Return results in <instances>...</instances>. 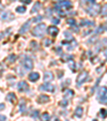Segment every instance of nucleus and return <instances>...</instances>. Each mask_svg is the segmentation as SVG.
Segmentation results:
<instances>
[{
	"label": "nucleus",
	"mask_w": 107,
	"mask_h": 121,
	"mask_svg": "<svg viewBox=\"0 0 107 121\" xmlns=\"http://www.w3.org/2000/svg\"><path fill=\"white\" fill-rule=\"evenodd\" d=\"M55 8L57 9L56 10L57 12L58 11H68V10H71L73 8V4H72V2L68 1V0H61V1L56 3Z\"/></svg>",
	"instance_id": "1"
},
{
	"label": "nucleus",
	"mask_w": 107,
	"mask_h": 121,
	"mask_svg": "<svg viewBox=\"0 0 107 121\" xmlns=\"http://www.w3.org/2000/svg\"><path fill=\"white\" fill-rule=\"evenodd\" d=\"M46 30H47V27H46L45 24H39L37 27H34V29L32 30V34L37 38H43Z\"/></svg>",
	"instance_id": "2"
},
{
	"label": "nucleus",
	"mask_w": 107,
	"mask_h": 121,
	"mask_svg": "<svg viewBox=\"0 0 107 121\" xmlns=\"http://www.w3.org/2000/svg\"><path fill=\"white\" fill-rule=\"evenodd\" d=\"M100 11H101V7L98 4H96V3H94L93 5H91L90 8L87 9V13L90 14L91 16H96Z\"/></svg>",
	"instance_id": "3"
},
{
	"label": "nucleus",
	"mask_w": 107,
	"mask_h": 121,
	"mask_svg": "<svg viewBox=\"0 0 107 121\" xmlns=\"http://www.w3.org/2000/svg\"><path fill=\"white\" fill-rule=\"evenodd\" d=\"M89 79V74L87 71H82L81 73L78 75L77 77V86H80V85H82L85 82H87V80Z\"/></svg>",
	"instance_id": "4"
},
{
	"label": "nucleus",
	"mask_w": 107,
	"mask_h": 121,
	"mask_svg": "<svg viewBox=\"0 0 107 121\" xmlns=\"http://www.w3.org/2000/svg\"><path fill=\"white\" fill-rule=\"evenodd\" d=\"M41 91H48V92H52L55 91V86H52V85H50L49 82H45V84L41 85L39 88Z\"/></svg>",
	"instance_id": "5"
},
{
	"label": "nucleus",
	"mask_w": 107,
	"mask_h": 121,
	"mask_svg": "<svg viewBox=\"0 0 107 121\" xmlns=\"http://www.w3.org/2000/svg\"><path fill=\"white\" fill-rule=\"evenodd\" d=\"M23 65L25 68V70L30 71V70L33 69V62H32V60L30 58H25V60L23 61Z\"/></svg>",
	"instance_id": "6"
},
{
	"label": "nucleus",
	"mask_w": 107,
	"mask_h": 121,
	"mask_svg": "<svg viewBox=\"0 0 107 121\" xmlns=\"http://www.w3.org/2000/svg\"><path fill=\"white\" fill-rule=\"evenodd\" d=\"M28 84L25 82V80H21V82H18V85H17V89H18V91L21 92H24V91H27L28 90Z\"/></svg>",
	"instance_id": "7"
},
{
	"label": "nucleus",
	"mask_w": 107,
	"mask_h": 121,
	"mask_svg": "<svg viewBox=\"0 0 107 121\" xmlns=\"http://www.w3.org/2000/svg\"><path fill=\"white\" fill-rule=\"evenodd\" d=\"M98 45H95V52H98V50H101L103 47H106L107 46V39H103L101 40L100 42H98Z\"/></svg>",
	"instance_id": "8"
},
{
	"label": "nucleus",
	"mask_w": 107,
	"mask_h": 121,
	"mask_svg": "<svg viewBox=\"0 0 107 121\" xmlns=\"http://www.w3.org/2000/svg\"><path fill=\"white\" fill-rule=\"evenodd\" d=\"M47 32H48L49 35H51V37L55 38L56 35L59 33V29H58L57 27H55V26H50V27L47 29Z\"/></svg>",
	"instance_id": "9"
},
{
	"label": "nucleus",
	"mask_w": 107,
	"mask_h": 121,
	"mask_svg": "<svg viewBox=\"0 0 107 121\" xmlns=\"http://www.w3.org/2000/svg\"><path fill=\"white\" fill-rule=\"evenodd\" d=\"M12 19H14V15L10 11H7L2 14V21L10 22V21H12Z\"/></svg>",
	"instance_id": "10"
},
{
	"label": "nucleus",
	"mask_w": 107,
	"mask_h": 121,
	"mask_svg": "<svg viewBox=\"0 0 107 121\" xmlns=\"http://www.w3.org/2000/svg\"><path fill=\"white\" fill-rule=\"evenodd\" d=\"M30 24H31V21H27V22H26V23L21 26V29H19V33H21V34L26 33V32L28 31V29H29V27H30Z\"/></svg>",
	"instance_id": "11"
},
{
	"label": "nucleus",
	"mask_w": 107,
	"mask_h": 121,
	"mask_svg": "<svg viewBox=\"0 0 107 121\" xmlns=\"http://www.w3.org/2000/svg\"><path fill=\"white\" fill-rule=\"evenodd\" d=\"M52 79H54V73L50 71L45 72V74H44V82H51Z\"/></svg>",
	"instance_id": "12"
},
{
	"label": "nucleus",
	"mask_w": 107,
	"mask_h": 121,
	"mask_svg": "<svg viewBox=\"0 0 107 121\" xmlns=\"http://www.w3.org/2000/svg\"><path fill=\"white\" fill-rule=\"evenodd\" d=\"M40 78V74L37 73V72H32V73L29 74V80L30 82H37Z\"/></svg>",
	"instance_id": "13"
},
{
	"label": "nucleus",
	"mask_w": 107,
	"mask_h": 121,
	"mask_svg": "<svg viewBox=\"0 0 107 121\" xmlns=\"http://www.w3.org/2000/svg\"><path fill=\"white\" fill-rule=\"evenodd\" d=\"M107 94V87H100L98 91V98H102V96Z\"/></svg>",
	"instance_id": "14"
},
{
	"label": "nucleus",
	"mask_w": 107,
	"mask_h": 121,
	"mask_svg": "<svg viewBox=\"0 0 107 121\" xmlns=\"http://www.w3.org/2000/svg\"><path fill=\"white\" fill-rule=\"evenodd\" d=\"M48 101H49V96H48V95H45V94H41V95L38 98V102L41 103V104L48 102Z\"/></svg>",
	"instance_id": "15"
},
{
	"label": "nucleus",
	"mask_w": 107,
	"mask_h": 121,
	"mask_svg": "<svg viewBox=\"0 0 107 121\" xmlns=\"http://www.w3.org/2000/svg\"><path fill=\"white\" fill-rule=\"evenodd\" d=\"M42 8V3L41 2H35L34 3V5H33V8L31 9V13H37V12H39L40 11V9Z\"/></svg>",
	"instance_id": "16"
},
{
	"label": "nucleus",
	"mask_w": 107,
	"mask_h": 121,
	"mask_svg": "<svg viewBox=\"0 0 107 121\" xmlns=\"http://www.w3.org/2000/svg\"><path fill=\"white\" fill-rule=\"evenodd\" d=\"M74 95V91L73 90H70V89H66L64 91V100H68L70 98Z\"/></svg>",
	"instance_id": "17"
},
{
	"label": "nucleus",
	"mask_w": 107,
	"mask_h": 121,
	"mask_svg": "<svg viewBox=\"0 0 107 121\" xmlns=\"http://www.w3.org/2000/svg\"><path fill=\"white\" fill-rule=\"evenodd\" d=\"M80 26L84 27V26H94V22L93 21H87V19H84V21L80 22Z\"/></svg>",
	"instance_id": "18"
},
{
	"label": "nucleus",
	"mask_w": 107,
	"mask_h": 121,
	"mask_svg": "<svg viewBox=\"0 0 107 121\" xmlns=\"http://www.w3.org/2000/svg\"><path fill=\"white\" fill-rule=\"evenodd\" d=\"M7 100L10 101L11 103H15L16 102V95L14 93H9L7 95Z\"/></svg>",
	"instance_id": "19"
},
{
	"label": "nucleus",
	"mask_w": 107,
	"mask_h": 121,
	"mask_svg": "<svg viewBox=\"0 0 107 121\" xmlns=\"http://www.w3.org/2000/svg\"><path fill=\"white\" fill-rule=\"evenodd\" d=\"M82 112H84V109H82L81 107H77L75 110V116L77 117V118H81Z\"/></svg>",
	"instance_id": "20"
},
{
	"label": "nucleus",
	"mask_w": 107,
	"mask_h": 121,
	"mask_svg": "<svg viewBox=\"0 0 107 121\" xmlns=\"http://www.w3.org/2000/svg\"><path fill=\"white\" fill-rule=\"evenodd\" d=\"M101 14H102V16H104V17H106L107 16V3L106 4H104L102 8H101Z\"/></svg>",
	"instance_id": "21"
},
{
	"label": "nucleus",
	"mask_w": 107,
	"mask_h": 121,
	"mask_svg": "<svg viewBox=\"0 0 107 121\" xmlns=\"http://www.w3.org/2000/svg\"><path fill=\"white\" fill-rule=\"evenodd\" d=\"M16 55H13V54H12V55H10L9 57L7 58V61H8V63H13V62H15V60H16Z\"/></svg>",
	"instance_id": "22"
},
{
	"label": "nucleus",
	"mask_w": 107,
	"mask_h": 121,
	"mask_svg": "<svg viewBox=\"0 0 107 121\" xmlns=\"http://www.w3.org/2000/svg\"><path fill=\"white\" fill-rule=\"evenodd\" d=\"M64 35H65V39L68 41H73V35L70 31H64Z\"/></svg>",
	"instance_id": "23"
},
{
	"label": "nucleus",
	"mask_w": 107,
	"mask_h": 121,
	"mask_svg": "<svg viewBox=\"0 0 107 121\" xmlns=\"http://www.w3.org/2000/svg\"><path fill=\"white\" fill-rule=\"evenodd\" d=\"M68 66H70L71 70H72L73 72H75L76 71V68H75V62L73 61V59L70 60V61H68Z\"/></svg>",
	"instance_id": "24"
},
{
	"label": "nucleus",
	"mask_w": 107,
	"mask_h": 121,
	"mask_svg": "<svg viewBox=\"0 0 107 121\" xmlns=\"http://www.w3.org/2000/svg\"><path fill=\"white\" fill-rule=\"evenodd\" d=\"M41 119H42V121H49V119H50L49 114H47V112H43L42 116H41Z\"/></svg>",
	"instance_id": "25"
},
{
	"label": "nucleus",
	"mask_w": 107,
	"mask_h": 121,
	"mask_svg": "<svg viewBox=\"0 0 107 121\" xmlns=\"http://www.w3.org/2000/svg\"><path fill=\"white\" fill-rule=\"evenodd\" d=\"M19 110L21 112H25L26 110V104H25V101H21V104H19Z\"/></svg>",
	"instance_id": "26"
},
{
	"label": "nucleus",
	"mask_w": 107,
	"mask_h": 121,
	"mask_svg": "<svg viewBox=\"0 0 107 121\" xmlns=\"http://www.w3.org/2000/svg\"><path fill=\"white\" fill-rule=\"evenodd\" d=\"M73 59V56H71V55H64V56H62V60H63V62L65 61V62H68V61H70V60H72Z\"/></svg>",
	"instance_id": "27"
},
{
	"label": "nucleus",
	"mask_w": 107,
	"mask_h": 121,
	"mask_svg": "<svg viewBox=\"0 0 107 121\" xmlns=\"http://www.w3.org/2000/svg\"><path fill=\"white\" fill-rule=\"evenodd\" d=\"M100 116L102 117V118H106V117H107V109L102 108V109L100 110Z\"/></svg>",
	"instance_id": "28"
},
{
	"label": "nucleus",
	"mask_w": 107,
	"mask_h": 121,
	"mask_svg": "<svg viewBox=\"0 0 107 121\" xmlns=\"http://www.w3.org/2000/svg\"><path fill=\"white\" fill-rule=\"evenodd\" d=\"M16 12H17V13L24 14L26 12V8L25 7H17V8H16Z\"/></svg>",
	"instance_id": "29"
},
{
	"label": "nucleus",
	"mask_w": 107,
	"mask_h": 121,
	"mask_svg": "<svg viewBox=\"0 0 107 121\" xmlns=\"http://www.w3.org/2000/svg\"><path fill=\"white\" fill-rule=\"evenodd\" d=\"M98 101H100V103H102V104H107V96L104 95V96H102V98H98Z\"/></svg>",
	"instance_id": "30"
},
{
	"label": "nucleus",
	"mask_w": 107,
	"mask_h": 121,
	"mask_svg": "<svg viewBox=\"0 0 107 121\" xmlns=\"http://www.w3.org/2000/svg\"><path fill=\"white\" fill-rule=\"evenodd\" d=\"M66 22H68V24H70L72 27H73V26H75V24H76V21L74 18H68V19H66Z\"/></svg>",
	"instance_id": "31"
},
{
	"label": "nucleus",
	"mask_w": 107,
	"mask_h": 121,
	"mask_svg": "<svg viewBox=\"0 0 107 121\" xmlns=\"http://www.w3.org/2000/svg\"><path fill=\"white\" fill-rule=\"evenodd\" d=\"M42 19H43V17H42L41 15H39V16H37V17H34L31 22H33V23H38V22H41Z\"/></svg>",
	"instance_id": "32"
},
{
	"label": "nucleus",
	"mask_w": 107,
	"mask_h": 121,
	"mask_svg": "<svg viewBox=\"0 0 107 121\" xmlns=\"http://www.w3.org/2000/svg\"><path fill=\"white\" fill-rule=\"evenodd\" d=\"M51 43H52L51 40H44V45L45 46H49Z\"/></svg>",
	"instance_id": "33"
},
{
	"label": "nucleus",
	"mask_w": 107,
	"mask_h": 121,
	"mask_svg": "<svg viewBox=\"0 0 107 121\" xmlns=\"http://www.w3.org/2000/svg\"><path fill=\"white\" fill-rule=\"evenodd\" d=\"M60 105H61V106H64V107H65V106L68 105V100H63V101H61V102H60Z\"/></svg>",
	"instance_id": "34"
},
{
	"label": "nucleus",
	"mask_w": 107,
	"mask_h": 121,
	"mask_svg": "<svg viewBox=\"0 0 107 121\" xmlns=\"http://www.w3.org/2000/svg\"><path fill=\"white\" fill-rule=\"evenodd\" d=\"M55 52H57V54L61 55V54H62V49H61V47H56V48H55Z\"/></svg>",
	"instance_id": "35"
},
{
	"label": "nucleus",
	"mask_w": 107,
	"mask_h": 121,
	"mask_svg": "<svg viewBox=\"0 0 107 121\" xmlns=\"http://www.w3.org/2000/svg\"><path fill=\"white\" fill-rule=\"evenodd\" d=\"M51 22H52V24H56V25L60 23V21H59L58 18H54V19H51Z\"/></svg>",
	"instance_id": "36"
},
{
	"label": "nucleus",
	"mask_w": 107,
	"mask_h": 121,
	"mask_svg": "<svg viewBox=\"0 0 107 121\" xmlns=\"http://www.w3.org/2000/svg\"><path fill=\"white\" fill-rule=\"evenodd\" d=\"M87 3H89V4L93 5L94 3H95V0H87Z\"/></svg>",
	"instance_id": "37"
},
{
	"label": "nucleus",
	"mask_w": 107,
	"mask_h": 121,
	"mask_svg": "<svg viewBox=\"0 0 107 121\" xmlns=\"http://www.w3.org/2000/svg\"><path fill=\"white\" fill-rule=\"evenodd\" d=\"M21 1L24 3H26V4H29V3L31 2V0H21Z\"/></svg>",
	"instance_id": "38"
},
{
	"label": "nucleus",
	"mask_w": 107,
	"mask_h": 121,
	"mask_svg": "<svg viewBox=\"0 0 107 121\" xmlns=\"http://www.w3.org/2000/svg\"><path fill=\"white\" fill-rule=\"evenodd\" d=\"M7 120V117L5 116H0V121H5Z\"/></svg>",
	"instance_id": "39"
},
{
	"label": "nucleus",
	"mask_w": 107,
	"mask_h": 121,
	"mask_svg": "<svg viewBox=\"0 0 107 121\" xmlns=\"http://www.w3.org/2000/svg\"><path fill=\"white\" fill-rule=\"evenodd\" d=\"M87 3V0H80V4L81 5H85Z\"/></svg>",
	"instance_id": "40"
},
{
	"label": "nucleus",
	"mask_w": 107,
	"mask_h": 121,
	"mask_svg": "<svg viewBox=\"0 0 107 121\" xmlns=\"http://www.w3.org/2000/svg\"><path fill=\"white\" fill-rule=\"evenodd\" d=\"M38 115H39V112H37V110H35V112H33L32 116H33V117H38Z\"/></svg>",
	"instance_id": "41"
},
{
	"label": "nucleus",
	"mask_w": 107,
	"mask_h": 121,
	"mask_svg": "<svg viewBox=\"0 0 107 121\" xmlns=\"http://www.w3.org/2000/svg\"><path fill=\"white\" fill-rule=\"evenodd\" d=\"M1 109H4V104H0V110Z\"/></svg>",
	"instance_id": "42"
},
{
	"label": "nucleus",
	"mask_w": 107,
	"mask_h": 121,
	"mask_svg": "<svg viewBox=\"0 0 107 121\" xmlns=\"http://www.w3.org/2000/svg\"><path fill=\"white\" fill-rule=\"evenodd\" d=\"M54 121H60V120L58 118H55V120H54Z\"/></svg>",
	"instance_id": "43"
},
{
	"label": "nucleus",
	"mask_w": 107,
	"mask_h": 121,
	"mask_svg": "<svg viewBox=\"0 0 107 121\" xmlns=\"http://www.w3.org/2000/svg\"><path fill=\"white\" fill-rule=\"evenodd\" d=\"M105 57L107 58V50H106V52H105Z\"/></svg>",
	"instance_id": "44"
},
{
	"label": "nucleus",
	"mask_w": 107,
	"mask_h": 121,
	"mask_svg": "<svg viewBox=\"0 0 107 121\" xmlns=\"http://www.w3.org/2000/svg\"><path fill=\"white\" fill-rule=\"evenodd\" d=\"M92 121H98V120H96V119H94V120H92Z\"/></svg>",
	"instance_id": "45"
}]
</instances>
